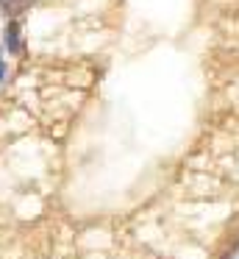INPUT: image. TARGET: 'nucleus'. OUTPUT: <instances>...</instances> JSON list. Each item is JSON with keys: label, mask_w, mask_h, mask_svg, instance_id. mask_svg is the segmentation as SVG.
<instances>
[{"label": "nucleus", "mask_w": 239, "mask_h": 259, "mask_svg": "<svg viewBox=\"0 0 239 259\" xmlns=\"http://www.w3.org/2000/svg\"><path fill=\"white\" fill-rule=\"evenodd\" d=\"M3 51L9 53V56H20L22 53V28H20V20H14L11 17L9 23H6V28H3Z\"/></svg>", "instance_id": "f257e3e1"}, {"label": "nucleus", "mask_w": 239, "mask_h": 259, "mask_svg": "<svg viewBox=\"0 0 239 259\" xmlns=\"http://www.w3.org/2000/svg\"><path fill=\"white\" fill-rule=\"evenodd\" d=\"M0 53H3V45H0Z\"/></svg>", "instance_id": "20e7f679"}, {"label": "nucleus", "mask_w": 239, "mask_h": 259, "mask_svg": "<svg viewBox=\"0 0 239 259\" xmlns=\"http://www.w3.org/2000/svg\"><path fill=\"white\" fill-rule=\"evenodd\" d=\"M6 78H9V67H6V62L0 59V84H3Z\"/></svg>", "instance_id": "7ed1b4c3"}, {"label": "nucleus", "mask_w": 239, "mask_h": 259, "mask_svg": "<svg viewBox=\"0 0 239 259\" xmlns=\"http://www.w3.org/2000/svg\"><path fill=\"white\" fill-rule=\"evenodd\" d=\"M31 6H33V0H0V9H3L9 17H20V14H25Z\"/></svg>", "instance_id": "f03ea898"}]
</instances>
